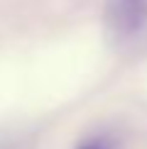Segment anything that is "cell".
<instances>
[{
  "mask_svg": "<svg viewBox=\"0 0 147 149\" xmlns=\"http://www.w3.org/2000/svg\"><path fill=\"white\" fill-rule=\"evenodd\" d=\"M106 24L118 42L147 32V0H106Z\"/></svg>",
  "mask_w": 147,
  "mask_h": 149,
  "instance_id": "cell-1",
  "label": "cell"
},
{
  "mask_svg": "<svg viewBox=\"0 0 147 149\" xmlns=\"http://www.w3.org/2000/svg\"><path fill=\"white\" fill-rule=\"evenodd\" d=\"M74 149H118V139L110 134H91V137L81 139Z\"/></svg>",
  "mask_w": 147,
  "mask_h": 149,
  "instance_id": "cell-2",
  "label": "cell"
}]
</instances>
